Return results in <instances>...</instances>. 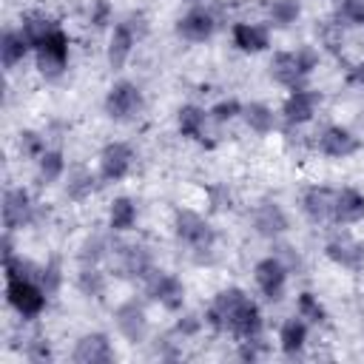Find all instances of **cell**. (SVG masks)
Listing matches in <instances>:
<instances>
[{"label":"cell","instance_id":"6da1fadb","mask_svg":"<svg viewBox=\"0 0 364 364\" xmlns=\"http://www.w3.org/2000/svg\"><path fill=\"white\" fill-rule=\"evenodd\" d=\"M34 51H37V68H40L43 77L57 80L65 71V65H68V37H65V31L60 26L54 31H48L34 46Z\"/></svg>","mask_w":364,"mask_h":364},{"label":"cell","instance_id":"7a4b0ae2","mask_svg":"<svg viewBox=\"0 0 364 364\" xmlns=\"http://www.w3.org/2000/svg\"><path fill=\"white\" fill-rule=\"evenodd\" d=\"M46 296L48 293L40 284H34V279H9L6 284V299L23 318L40 316L46 307Z\"/></svg>","mask_w":364,"mask_h":364},{"label":"cell","instance_id":"3957f363","mask_svg":"<svg viewBox=\"0 0 364 364\" xmlns=\"http://www.w3.org/2000/svg\"><path fill=\"white\" fill-rule=\"evenodd\" d=\"M173 228H176L179 242L191 245L196 253H208V250L213 247L216 233H213V228H210L199 213H193V210H179Z\"/></svg>","mask_w":364,"mask_h":364},{"label":"cell","instance_id":"277c9868","mask_svg":"<svg viewBox=\"0 0 364 364\" xmlns=\"http://www.w3.org/2000/svg\"><path fill=\"white\" fill-rule=\"evenodd\" d=\"M142 279H145L148 296H151L154 301H159V304L168 307V310H179V307H182V301H185V287H182V282H179L176 276L151 267Z\"/></svg>","mask_w":364,"mask_h":364},{"label":"cell","instance_id":"5b68a950","mask_svg":"<svg viewBox=\"0 0 364 364\" xmlns=\"http://www.w3.org/2000/svg\"><path fill=\"white\" fill-rule=\"evenodd\" d=\"M253 279H256L259 290L264 293V299L279 301L282 293H284V284H287V264H284L279 256H267V259L256 262Z\"/></svg>","mask_w":364,"mask_h":364},{"label":"cell","instance_id":"8992f818","mask_svg":"<svg viewBox=\"0 0 364 364\" xmlns=\"http://www.w3.org/2000/svg\"><path fill=\"white\" fill-rule=\"evenodd\" d=\"M139 108H142V91L134 82H125L122 80L105 97V111L114 119H131V117L139 114Z\"/></svg>","mask_w":364,"mask_h":364},{"label":"cell","instance_id":"52a82bcc","mask_svg":"<svg viewBox=\"0 0 364 364\" xmlns=\"http://www.w3.org/2000/svg\"><path fill=\"white\" fill-rule=\"evenodd\" d=\"M131 165H134V151L125 142H108L100 154V173L108 182L122 179L131 171Z\"/></svg>","mask_w":364,"mask_h":364},{"label":"cell","instance_id":"ba28073f","mask_svg":"<svg viewBox=\"0 0 364 364\" xmlns=\"http://www.w3.org/2000/svg\"><path fill=\"white\" fill-rule=\"evenodd\" d=\"M318 139H316V145H318V151L324 154V156H333V159H344V156H350V154H355L358 151V139L347 131V128H341V125H327L321 134H316Z\"/></svg>","mask_w":364,"mask_h":364},{"label":"cell","instance_id":"9c48e42d","mask_svg":"<svg viewBox=\"0 0 364 364\" xmlns=\"http://www.w3.org/2000/svg\"><path fill=\"white\" fill-rule=\"evenodd\" d=\"M318 102H321L318 91H310V88H293L290 97H287L284 105H282V117H284L290 125H301V122H307V119L316 114Z\"/></svg>","mask_w":364,"mask_h":364},{"label":"cell","instance_id":"30bf717a","mask_svg":"<svg viewBox=\"0 0 364 364\" xmlns=\"http://www.w3.org/2000/svg\"><path fill=\"white\" fill-rule=\"evenodd\" d=\"M31 213H34V205L28 199V191H23V188L6 191V196H3V222H6V230H14V228L28 225L31 222Z\"/></svg>","mask_w":364,"mask_h":364},{"label":"cell","instance_id":"8fae6325","mask_svg":"<svg viewBox=\"0 0 364 364\" xmlns=\"http://www.w3.org/2000/svg\"><path fill=\"white\" fill-rule=\"evenodd\" d=\"M262 313H259V307L250 301V299H245L239 307H236V313L230 316V324H228V333L230 336H236L239 341H245V338H259L262 336Z\"/></svg>","mask_w":364,"mask_h":364},{"label":"cell","instance_id":"7c38bea8","mask_svg":"<svg viewBox=\"0 0 364 364\" xmlns=\"http://www.w3.org/2000/svg\"><path fill=\"white\" fill-rule=\"evenodd\" d=\"M213 28H216V14H213L210 9H191V11L176 23V31H179L185 40H191V43L208 40V37L213 34Z\"/></svg>","mask_w":364,"mask_h":364},{"label":"cell","instance_id":"4fadbf2b","mask_svg":"<svg viewBox=\"0 0 364 364\" xmlns=\"http://www.w3.org/2000/svg\"><path fill=\"white\" fill-rule=\"evenodd\" d=\"M71 358L77 364H105L114 358V350H111V341L108 336L102 333H91V336H82L71 353Z\"/></svg>","mask_w":364,"mask_h":364},{"label":"cell","instance_id":"5bb4252c","mask_svg":"<svg viewBox=\"0 0 364 364\" xmlns=\"http://www.w3.org/2000/svg\"><path fill=\"white\" fill-rule=\"evenodd\" d=\"M301 208H304L310 222H330L333 219V208H336V191H330L324 185H316V188H310L304 193Z\"/></svg>","mask_w":364,"mask_h":364},{"label":"cell","instance_id":"9a60e30c","mask_svg":"<svg viewBox=\"0 0 364 364\" xmlns=\"http://www.w3.org/2000/svg\"><path fill=\"white\" fill-rule=\"evenodd\" d=\"M117 327L119 333L128 338V341H142L145 333H148V318H145V310L136 304V301H128L117 310Z\"/></svg>","mask_w":364,"mask_h":364},{"label":"cell","instance_id":"2e32d148","mask_svg":"<svg viewBox=\"0 0 364 364\" xmlns=\"http://www.w3.org/2000/svg\"><path fill=\"white\" fill-rule=\"evenodd\" d=\"M270 77L284 85V88H304V74L299 71V63H296V54L293 51H279L273 60H270Z\"/></svg>","mask_w":364,"mask_h":364},{"label":"cell","instance_id":"e0dca14e","mask_svg":"<svg viewBox=\"0 0 364 364\" xmlns=\"http://www.w3.org/2000/svg\"><path fill=\"white\" fill-rule=\"evenodd\" d=\"M364 219V193H358L355 188H341L336 191V208H333V222L338 225H350Z\"/></svg>","mask_w":364,"mask_h":364},{"label":"cell","instance_id":"ac0fdd59","mask_svg":"<svg viewBox=\"0 0 364 364\" xmlns=\"http://www.w3.org/2000/svg\"><path fill=\"white\" fill-rule=\"evenodd\" d=\"M233 46L239 51H247V54H256V51H264L270 46V34L264 26L259 23H236L233 26Z\"/></svg>","mask_w":364,"mask_h":364},{"label":"cell","instance_id":"d6986e66","mask_svg":"<svg viewBox=\"0 0 364 364\" xmlns=\"http://www.w3.org/2000/svg\"><path fill=\"white\" fill-rule=\"evenodd\" d=\"M136 46V37H134V31L125 26V23H117L114 26V34H111V40H108V65L114 68V71H119L122 65H125V60L131 57V48Z\"/></svg>","mask_w":364,"mask_h":364},{"label":"cell","instance_id":"ffe728a7","mask_svg":"<svg viewBox=\"0 0 364 364\" xmlns=\"http://www.w3.org/2000/svg\"><path fill=\"white\" fill-rule=\"evenodd\" d=\"M253 228L262 233V236H279V233H284L287 230V216H284V210L276 205V202H264V205H259L256 208V213H253Z\"/></svg>","mask_w":364,"mask_h":364},{"label":"cell","instance_id":"44dd1931","mask_svg":"<svg viewBox=\"0 0 364 364\" xmlns=\"http://www.w3.org/2000/svg\"><path fill=\"white\" fill-rule=\"evenodd\" d=\"M28 48H31V43L26 40V34L9 28V31L3 34V40H0V57H3V65H6V68H14L17 63H23V57L28 54Z\"/></svg>","mask_w":364,"mask_h":364},{"label":"cell","instance_id":"7402d4cb","mask_svg":"<svg viewBox=\"0 0 364 364\" xmlns=\"http://www.w3.org/2000/svg\"><path fill=\"white\" fill-rule=\"evenodd\" d=\"M304 341H307V324H304V318H301V316H299V318H287V321L282 324V330H279V344H282V350H284L287 355H296V353H301Z\"/></svg>","mask_w":364,"mask_h":364},{"label":"cell","instance_id":"603a6c76","mask_svg":"<svg viewBox=\"0 0 364 364\" xmlns=\"http://www.w3.org/2000/svg\"><path fill=\"white\" fill-rule=\"evenodd\" d=\"M327 256H330L336 264H341V267H361V262H364V247L355 245V242H350V239H336V242L327 245Z\"/></svg>","mask_w":364,"mask_h":364},{"label":"cell","instance_id":"cb8c5ba5","mask_svg":"<svg viewBox=\"0 0 364 364\" xmlns=\"http://www.w3.org/2000/svg\"><path fill=\"white\" fill-rule=\"evenodd\" d=\"M205 122H208V114L196 105H182L179 108V117H176V125H179V134L182 136H191V139H202L205 134Z\"/></svg>","mask_w":364,"mask_h":364},{"label":"cell","instance_id":"d4e9b609","mask_svg":"<svg viewBox=\"0 0 364 364\" xmlns=\"http://www.w3.org/2000/svg\"><path fill=\"white\" fill-rule=\"evenodd\" d=\"M242 117H245L247 128L256 131V134H270V131L276 128V114H273V108H267V105H262V102L245 105V108H242Z\"/></svg>","mask_w":364,"mask_h":364},{"label":"cell","instance_id":"484cf974","mask_svg":"<svg viewBox=\"0 0 364 364\" xmlns=\"http://www.w3.org/2000/svg\"><path fill=\"white\" fill-rule=\"evenodd\" d=\"M108 225L114 230H131L136 225V205L128 196L114 199L111 202V210H108Z\"/></svg>","mask_w":364,"mask_h":364},{"label":"cell","instance_id":"4316f807","mask_svg":"<svg viewBox=\"0 0 364 364\" xmlns=\"http://www.w3.org/2000/svg\"><path fill=\"white\" fill-rule=\"evenodd\" d=\"M94 188H97V179H94V173H91V171L77 168V171H71V173H68L65 193H68L71 199H85V196H91V193H94Z\"/></svg>","mask_w":364,"mask_h":364},{"label":"cell","instance_id":"83f0119b","mask_svg":"<svg viewBox=\"0 0 364 364\" xmlns=\"http://www.w3.org/2000/svg\"><path fill=\"white\" fill-rule=\"evenodd\" d=\"M54 28H57V23H51L48 17H43V14H26V17H23V28H20V31L26 34V40H28V43H31V48H34V46H37L48 31H54Z\"/></svg>","mask_w":364,"mask_h":364},{"label":"cell","instance_id":"f1b7e54d","mask_svg":"<svg viewBox=\"0 0 364 364\" xmlns=\"http://www.w3.org/2000/svg\"><path fill=\"white\" fill-rule=\"evenodd\" d=\"M40 179L48 185V182H57L60 176H63V171H65V159H63V154L60 151H46L40 159Z\"/></svg>","mask_w":364,"mask_h":364},{"label":"cell","instance_id":"f546056e","mask_svg":"<svg viewBox=\"0 0 364 364\" xmlns=\"http://www.w3.org/2000/svg\"><path fill=\"white\" fill-rule=\"evenodd\" d=\"M296 310H299V316H301L304 321H313V324H321V321H324V307H321L318 296H313V293H307V290L299 293Z\"/></svg>","mask_w":364,"mask_h":364},{"label":"cell","instance_id":"4dcf8cb0","mask_svg":"<svg viewBox=\"0 0 364 364\" xmlns=\"http://www.w3.org/2000/svg\"><path fill=\"white\" fill-rule=\"evenodd\" d=\"M299 14H301L299 0H273V6H270L273 26H290V23L299 20Z\"/></svg>","mask_w":364,"mask_h":364},{"label":"cell","instance_id":"1f68e13d","mask_svg":"<svg viewBox=\"0 0 364 364\" xmlns=\"http://www.w3.org/2000/svg\"><path fill=\"white\" fill-rule=\"evenodd\" d=\"M77 287L85 293V296H102V290H105V276L94 267V264H85L82 267V273H80V279H77Z\"/></svg>","mask_w":364,"mask_h":364},{"label":"cell","instance_id":"d6a6232c","mask_svg":"<svg viewBox=\"0 0 364 364\" xmlns=\"http://www.w3.org/2000/svg\"><path fill=\"white\" fill-rule=\"evenodd\" d=\"M40 287L51 296V293H57L60 290V284H63V270H60V262L57 259H51L46 267H40Z\"/></svg>","mask_w":364,"mask_h":364},{"label":"cell","instance_id":"836d02e7","mask_svg":"<svg viewBox=\"0 0 364 364\" xmlns=\"http://www.w3.org/2000/svg\"><path fill=\"white\" fill-rule=\"evenodd\" d=\"M338 23L364 26V0H341V6H338Z\"/></svg>","mask_w":364,"mask_h":364},{"label":"cell","instance_id":"e575fe53","mask_svg":"<svg viewBox=\"0 0 364 364\" xmlns=\"http://www.w3.org/2000/svg\"><path fill=\"white\" fill-rule=\"evenodd\" d=\"M20 151H23V156L40 159L46 154V139L40 134H34V131H23L20 134Z\"/></svg>","mask_w":364,"mask_h":364},{"label":"cell","instance_id":"d590c367","mask_svg":"<svg viewBox=\"0 0 364 364\" xmlns=\"http://www.w3.org/2000/svg\"><path fill=\"white\" fill-rule=\"evenodd\" d=\"M242 114V105L236 100H219L213 108H210V119L213 122H230Z\"/></svg>","mask_w":364,"mask_h":364},{"label":"cell","instance_id":"8d00e7d4","mask_svg":"<svg viewBox=\"0 0 364 364\" xmlns=\"http://www.w3.org/2000/svg\"><path fill=\"white\" fill-rule=\"evenodd\" d=\"M296 54V63H299V71L307 77L313 68H318V51L313 48V46H301V48H296L293 51Z\"/></svg>","mask_w":364,"mask_h":364},{"label":"cell","instance_id":"74e56055","mask_svg":"<svg viewBox=\"0 0 364 364\" xmlns=\"http://www.w3.org/2000/svg\"><path fill=\"white\" fill-rule=\"evenodd\" d=\"M111 14H114V9H111L108 0H94V3H91V23H94L97 28L108 26V23H111Z\"/></svg>","mask_w":364,"mask_h":364},{"label":"cell","instance_id":"f35d334b","mask_svg":"<svg viewBox=\"0 0 364 364\" xmlns=\"http://www.w3.org/2000/svg\"><path fill=\"white\" fill-rule=\"evenodd\" d=\"M105 256V242L102 239H88L82 245V264H97Z\"/></svg>","mask_w":364,"mask_h":364},{"label":"cell","instance_id":"ab89813d","mask_svg":"<svg viewBox=\"0 0 364 364\" xmlns=\"http://www.w3.org/2000/svg\"><path fill=\"white\" fill-rule=\"evenodd\" d=\"M321 43H324L327 48L338 51V46H341V23H327V26L321 28Z\"/></svg>","mask_w":364,"mask_h":364},{"label":"cell","instance_id":"60d3db41","mask_svg":"<svg viewBox=\"0 0 364 364\" xmlns=\"http://www.w3.org/2000/svg\"><path fill=\"white\" fill-rule=\"evenodd\" d=\"M199 330H202V318L199 316H185V318L176 321V333L179 336H196Z\"/></svg>","mask_w":364,"mask_h":364},{"label":"cell","instance_id":"b9f144b4","mask_svg":"<svg viewBox=\"0 0 364 364\" xmlns=\"http://www.w3.org/2000/svg\"><path fill=\"white\" fill-rule=\"evenodd\" d=\"M28 358L31 361H43V358H48V344L46 341H31V347H28Z\"/></svg>","mask_w":364,"mask_h":364},{"label":"cell","instance_id":"7bdbcfd3","mask_svg":"<svg viewBox=\"0 0 364 364\" xmlns=\"http://www.w3.org/2000/svg\"><path fill=\"white\" fill-rule=\"evenodd\" d=\"M350 80H353L355 85H364V60H361L358 65H353V68H350Z\"/></svg>","mask_w":364,"mask_h":364}]
</instances>
